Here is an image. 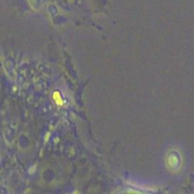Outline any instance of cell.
I'll list each match as a JSON object with an SVG mask.
<instances>
[{"instance_id": "obj_1", "label": "cell", "mask_w": 194, "mask_h": 194, "mask_svg": "<svg viewBox=\"0 0 194 194\" xmlns=\"http://www.w3.org/2000/svg\"><path fill=\"white\" fill-rule=\"evenodd\" d=\"M54 99L55 100V102L57 103V104H58L60 106L63 105V103H64V102H63V100L62 99L61 96L60 95L59 92H56L54 94Z\"/></svg>"}]
</instances>
